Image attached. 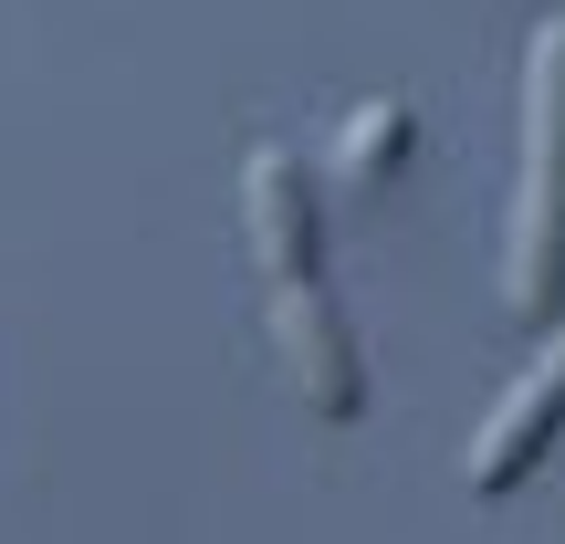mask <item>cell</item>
Segmentation results:
<instances>
[{
  "label": "cell",
  "instance_id": "cell-1",
  "mask_svg": "<svg viewBox=\"0 0 565 544\" xmlns=\"http://www.w3.org/2000/svg\"><path fill=\"white\" fill-rule=\"evenodd\" d=\"M503 314H565V11L524 42V179H513V242H503Z\"/></svg>",
  "mask_w": 565,
  "mask_h": 544
},
{
  "label": "cell",
  "instance_id": "cell-2",
  "mask_svg": "<svg viewBox=\"0 0 565 544\" xmlns=\"http://www.w3.org/2000/svg\"><path fill=\"white\" fill-rule=\"evenodd\" d=\"M263 324H273V356H282V387L315 408L324 429H345L366 408V356L345 335L335 294L324 282H294V294H263Z\"/></svg>",
  "mask_w": 565,
  "mask_h": 544
},
{
  "label": "cell",
  "instance_id": "cell-3",
  "mask_svg": "<svg viewBox=\"0 0 565 544\" xmlns=\"http://www.w3.org/2000/svg\"><path fill=\"white\" fill-rule=\"evenodd\" d=\"M242 231H252V263H263V294H294V282H324V210L315 179H303L294 147H252L242 158Z\"/></svg>",
  "mask_w": 565,
  "mask_h": 544
},
{
  "label": "cell",
  "instance_id": "cell-4",
  "mask_svg": "<svg viewBox=\"0 0 565 544\" xmlns=\"http://www.w3.org/2000/svg\"><path fill=\"white\" fill-rule=\"evenodd\" d=\"M565 440V335L545 345V356L524 366V377L503 387V408L482 419V440H471V461H461V482L482 492V503H503V492H524L534 482V461Z\"/></svg>",
  "mask_w": 565,
  "mask_h": 544
},
{
  "label": "cell",
  "instance_id": "cell-5",
  "mask_svg": "<svg viewBox=\"0 0 565 544\" xmlns=\"http://www.w3.org/2000/svg\"><path fill=\"white\" fill-rule=\"evenodd\" d=\"M408 147H419V116H408L398 95H366L356 116H345V137H335V189L345 200H377L408 168Z\"/></svg>",
  "mask_w": 565,
  "mask_h": 544
}]
</instances>
